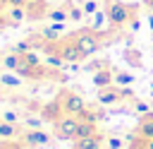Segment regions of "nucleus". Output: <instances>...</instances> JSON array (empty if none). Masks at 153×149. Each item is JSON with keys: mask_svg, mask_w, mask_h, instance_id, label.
<instances>
[{"mask_svg": "<svg viewBox=\"0 0 153 149\" xmlns=\"http://www.w3.org/2000/svg\"><path fill=\"white\" fill-rule=\"evenodd\" d=\"M105 14H108V24L110 29H122L127 26L134 17H136V5H127L122 0H108L105 2Z\"/></svg>", "mask_w": 153, "mask_h": 149, "instance_id": "f257e3e1", "label": "nucleus"}, {"mask_svg": "<svg viewBox=\"0 0 153 149\" xmlns=\"http://www.w3.org/2000/svg\"><path fill=\"white\" fill-rule=\"evenodd\" d=\"M100 34H103V31H96L93 26H81V29L74 34V41H76V46L81 48V53H84L86 58L96 55V53L103 48V38H100Z\"/></svg>", "mask_w": 153, "mask_h": 149, "instance_id": "f03ea898", "label": "nucleus"}, {"mask_svg": "<svg viewBox=\"0 0 153 149\" xmlns=\"http://www.w3.org/2000/svg\"><path fill=\"white\" fill-rule=\"evenodd\" d=\"M76 130H79V118L76 115H60L53 123V135L57 139H76Z\"/></svg>", "mask_w": 153, "mask_h": 149, "instance_id": "7ed1b4c3", "label": "nucleus"}, {"mask_svg": "<svg viewBox=\"0 0 153 149\" xmlns=\"http://www.w3.org/2000/svg\"><path fill=\"white\" fill-rule=\"evenodd\" d=\"M60 101H62V108H65L67 115H76L79 118L86 111V101L79 94H74V91H62L60 94Z\"/></svg>", "mask_w": 153, "mask_h": 149, "instance_id": "20e7f679", "label": "nucleus"}, {"mask_svg": "<svg viewBox=\"0 0 153 149\" xmlns=\"http://www.w3.org/2000/svg\"><path fill=\"white\" fill-rule=\"evenodd\" d=\"M53 132H45V130H26V132H22V142L26 144V147H48L50 142H53Z\"/></svg>", "mask_w": 153, "mask_h": 149, "instance_id": "39448f33", "label": "nucleus"}, {"mask_svg": "<svg viewBox=\"0 0 153 149\" xmlns=\"http://www.w3.org/2000/svg\"><path fill=\"white\" fill-rule=\"evenodd\" d=\"M96 99H98L100 106H112V103H120V101L124 99V91H122V87H115V84H112V87L98 89Z\"/></svg>", "mask_w": 153, "mask_h": 149, "instance_id": "423d86ee", "label": "nucleus"}, {"mask_svg": "<svg viewBox=\"0 0 153 149\" xmlns=\"http://www.w3.org/2000/svg\"><path fill=\"white\" fill-rule=\"evenodd\" d=\"M62 31H65V22H53V24H48V26H43L38 31V38L43 43H53V41H60Z\"/></svg>", "mask_w": 153, "mask_h": 149, "instance_id": "0eeeda50", "label": "nucleus"}, {"mask_svg": "<svg viewBox=\"0 0 153 149\" xmlns=\"http://www.w3.org/2000/svg\"><path fill=\"white\" fill-rule=\"evenodd\" d=\"M48 5L43 2V0H31L29 5H26V19H31V22H36V19H48Z\"/></svg>", "mask_w": 153, "mask_h": 149, "instance_id": "6e6552de", "label": "nucleus"}, {"mask_svg": "<svg viewBox=\"0 0 153 149\" xmlns=\"http://www.w3.org/2000/svg\"><path fill=\"white\" fill-rule=\"evenodd\" d=\"M115 84V72L110 67H103L98 72H93V87L96 89H105V87H112Z\"/></svg>", "mask_w": 153, "mask_h": 149, "instance_id": "1a4fd4ad", "label": "nucleus"}, {"mask_svg": "<svg viewBox=\"0 0 153 149\" xmlns=\"http://www.w3.org/2000/svg\"><path fill=\"white\" fill-rule=\"evenodd\" d=\"M24 19H26V7H19V5H10V10H7V17H5L7 26H17V24H22Z\"/></svg>", "mask_w": 153, "mask_h": 149, "instance_id": "9d476101", "label": "nucleus"}, {"mask_svg": "<svg viewBox=\"0 0 153 149\" xmlns=\"http://www.w3.org/2000/svg\"><path fill=\"white\" fill-rule=\"evenodd\" d=\"M45 120H50V123H55L60 115H65V108H62V101L60 99H55V101H50L45 108H43V113H41Z\"/></svg>", "mask_w": 153, "mask_h": 149, "instance_id": "9b49d317", "label": "nucleus"}, {"mask_svg": "<svg viewBox=\"0 0 153 149\" xmlns=\"http://www.w3.org/2000/svg\"><path fill=\"white\" fill-rule=\"evenodd\" d=\"M72 149H103V135H93V137H84V139H74Z\"/></svg>", "mask_w": 153, "mask_h": 149, "instance_id": "f8f14e48", "label": "nucleus"}, {"mask_svg": "<svg viewBox=\"0 0 153 149\" xmlns=\"http://www.w3.org/2000/svg\"><path fill=\"white\" fill-rule=\"evenodd\" d=\"M136 135H141L146 139H153V113L139 115V130H136Z\"/></svg>", "mask_w": 153, "mask_h": 149, "instance_id": "ddd939ff", "label": "nucleus"}, {"mask_svg": "<svg viewBox=\"0 0 153 149\" xmlns=\"http://www.w3.org/2000/svg\"><path fill=\"white\" fill-rule=\"evenodd\" d=\"M14 137H22L19 125H12V123L0 118V139H14Z\"/></svg>", "mask_w": 153, "mask_h": 149, "instance_id": "4468645a", "label": "nucleus"}, {"mask_svg": "<svg viewBox=\"0 0 153 149\" xmlns=\"http://www.w3.org/2000/svg\"><path fill=\"white\" fill-rule=\"evenodd\" d=\"M19 62H22V55H17L14 50H10V53H5V55L0 58V65H2L7 72H17Z\"/></svg>", "mask_w": 153, "mask_h": 149, "instance_id": "2eb2a0df", "label": "nucleus"}, {"mask_svg": "<svg viewBox=\"0 0 153 149\" xmlns=\"http://www.w3.org/2000/svg\"><path fill=\"white\" fill-rule=\"evenodd\" d=\"M93 135H98V123H91V120H79L76 139H84V137H93Z\"/></svg>", "mask_w": 153, "mask_h": 149, "instance_id": "dca6fc26", "label": "nucleus"}, {"mask_svg": "<svg viewBox=\"0 0 153 149\" xmlns=\"http://www.w3.org/2000/svg\"><path fill=\"white\" fill-rule=\"evenodd\" d=\"M43 62H45L50 70H62V67L67 65V60H65V58H62L57 50H50V53H45V60H43Z\"/></svg>", "mask_w": 153, "mask_h": 149, "instance_id": "f3484780", "label": "nucleus"}, {"mask_svg": "<svg viewBox=\"0 0 153 149\" xmlns=\"http://www.w3.org/2000/svg\"><path fill=\"white\" fill-rule=\"evenodd\" d=\"M48 19H50V22H67V19H69V10H67V5L53 7V10L48 12Z\"/></svg>", "mask_w": 153, "mask_h": 149, "instance_id": "a211bd4d", "label": "nucleus"}, {"mask_svg": "<svg viewBox=\"0 0 153 149\" xmlns=\"http://www.w3.org/2000/svg\"><path fill=\"white\" fill-rule=\"evenodd\" d=\"M22 79L24 77H19V74H10V72H2L0 74V84H5V87H10V89H19L22 87Z\"/></svg>", "mask_w": 153, "mask_h": 149, "instance_id": "6ab92c4d", "label": "nucleus"}, {"mask_svg": "<svg viewBox=\"0 0 153 149\" xmlns=\"http://www.w3.org/2000/svg\"><path fill=\"white\" fill-rule=\"evenodd\" d=\"M136 77L131 72H115V87H131Z\"/></svg>", "mask_w": 153, "mask_h": 149, "instance_id": "aec40b11", "label": "nucleus"}, {"mask_svg": "<svg viewBox=\"0 0 153 149\" xmlns=\"http://www.w3.org/2000/svg\"><path fill=\"white\" fill-rule=\"evenodd\" d=\"M67 10H69V22H74V24H79V22L86 17L84 7H76V5H72V2H67Z\"/></svg>", "mask_w": 153, "mask_h": 149, "instance_id": "412c9836", "label": "nucleus"}, {"mask_svg": "<svg viewBox=\"0 0 153 149\" xmlns=\"http://www.w3.org/2000/svg\"><path fill=\"white\" fill-rule=\"evenodd\" d=\"M131 108H134V113H136V115H146V113H153V111H151V106H148L146 101H141V99H131Z\"/></svg>", "mask_w": 153, "mask_h": 149, "instance_id": "4be33fe9", "label": "nucleus"}, {"mask_svg": "<svg viewBox=\"0 0 153 149\" xmlns=\"http://www.w3.org/2000/svg\"><path fill=\"white\" fill-rule=\"evenodd\" d=\"M124 60H127L129 65H134V67H141V55H139L136 50H131V48L124 50Z\"/></svg>", "mask_w": 153, "mask_h": 149, "instance_id": "5701e85b", "label": "nucleus"}, {"mask_svg": "<svg viewBox=\"0 0 153 149\" xmlns=\"http://www.w3.org/2000/svg\"><path fill=\"white\" fill-rule=\"evenodd\" d=\"M93 17H96V19H93V29H96V31H103V24L108 22V14H105V10H98Z\"/></svg>", "mask_w": 153, "mask_h": 149, "instance_id": "b1692460", "label": "nucleus"}, {"mask_svg": "<svg viewBox=\"0 0 153 149\" xmlns=\"http://www.w3.org/2000/svg\"><path fill=\"white\" fill-rule=\"evenodd\" d=\"M12 50H14L17 55H26L29 50H33V46H31V41H19V43L12 46Z\"/></svg>", "mask_w": 153, "mask_h": 149, "instance_id": "393cba45", "label": "nucleus"}, {"mask_svg": "<svg viewBox=\"0 0 153 149\" xmlns=\"http://www.w3.org/2000/svg\"><path fill=\"white\" fill-rule=\"evenodd\" d=\"M24 125H26L29 130H38V127L43 125V115H38V118H36V115H29V118L24 120Z\"/></svg>", "mask_w": 153, "mask_h": 149, "instance_id": "a878e982", "label": "nucleus"}, {"mask_svg": "<svg viewBox=\"0 0 153 149\" xmlns=\"http://www.w3.org/2000/svg\"><path fill=\"white\" fill-rule=\"evenodd\" d=\"M81 7H84V12H86V14H96V12L100 10L98 0H84V5H81Z\"/></svg>", "mask_w": 153, "mask_h": 149, "instance_id": "bb28decb", "label": "nucleus"}, {"mask_svg": "<svg viewBox=\"0 0 153 149\" xmlns=\"http://www.w3.org/2000/svg\"><path fill=\"white\" fill-rule=\"evenodd\" d=\"M0 118L2 120H7V123H12V125H19L22 120H19V115L14 113V111H5V113H0Z\"/></svg>", "mask_w": 153, "mask_h": 149, "instance_id": "cd10ccee", "label": "nucleus"}, {"mask_svg": "<svg viewBox=\"0 0 153 149\" xmlns=\"http://www.w3.org/2000/svg\"><path fill=\"white\" fill-rule=\"evenodd\" d=\"M105 147H108V149H122L124 142H122V137H108V139H105Z\"/></svg>", "mask_w": 153, "mask_h": 149, "instance_id": "c85d7f7f", "label": "nucleus"}, {"mask_svg": "<svg viewBox=\"0 0 153 149\" xmlns=\"http://www.w3.org/2000/svg\"><path fill=\"white\" fill-rule=\"evenodd\" d=\"M103 67H108V60H96V62H91L86 70H88V72H98V70H103Z\"/></svg>", "mask_w": 153, "mask_h": 149, "instance_id": "c756f323", "label": "nucleus"}, {"mask_svg": "<svg viewBox=\"0 0 153 149\" xmlns=\"http://www.w3.org/2000/svg\"><path fill=\"white\" fill-rule=\"evenodd\" d=\"M0 149H24V147H19L17 142H10V139H0Z\"/></svg>", "mask_w": 153, "mask_h": 149, "instance_id": "7c9ffc66", "label": "nucleus"}, {"mask_svg": "<svg viewBox=\"0 0 153 149\" xmlns=\"http://www.w3.org/2000/svg\"><path fill=\"white\" fill-rule=\"evenodd\" d=\"M29 2H31V0H7V7H10V5H19V7H26Z\"/></svg>", "mask_w": 153, "mask_h": 149, "instance_id": "2f4dec72", "label": "nucleus"}, {"mask_svg": "<svg viewBox=\"0 0 153 149\" xmlns=\"http://www.w3.org/2000/svg\"><path fill=\"white\" fill-rule=\"evenodd\" d=\"M148 26H151V31H153V12L148 14Z\"/></svg>", "mask_w": 153, "mask_h": 149, "instance_id": "473e14b6", "label": "nucleus"}, {"mask_svg": "<svg viewBox=\"0 0 153 149\" xmlns=\"http://www.w3.org/2000/svg\"><path fill=\"white\" fill-rule=\"evenodd\" d=\"M143 5H146L148 10H153V0H143Z\"/></svg>", "mask_w": 153, "mask_h": 149, "instance_id": "72a5a7b5", "label": "nucleus"}, {"mask_svg": "<svg viewBox=\"0 0 153 149\" xmlns=\"http://www.w3.org/2000/svg\"><path fill=\"white\" fill-rule=\"evenodd\" d=\"M148 149H153V139H148Z\"/></svg>", "mask_w": 153, "mask_h": 149, "instance_id": "f704fd0d", "label": "nucleus"}, {"mask_svg": "<svg viewBox=\"0 0 153 149\" xmlns=\"http://www.w3.org/2000/svg\"><path fill=\"white\" fill-rule=\"evenodd\" d=\"M0 24H7V22H5V19H2V17H0Z\"/></svg>", "mask_w": 153, "mask_h": 149, "instance_id": "c9c22d12", "label": "nucleus"}, {"mask_svg": "<svg viewBox=\"0 0 153 149\" xmlns=\"http://www.w3.org/2000/svg\"><path fill=\"white\" fill-rule=\"evenodd\" d=\"M151 96H153V87H151Z\"/></svg>", "mask_w": 153, "mask_h": 149, "instance_id": "e433bc0d", "label": "nucleus"}]
</instances>
